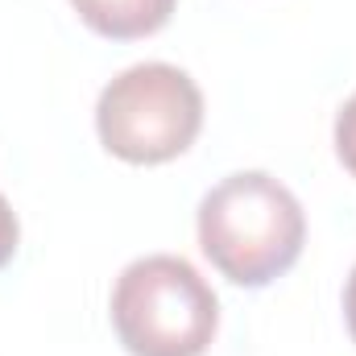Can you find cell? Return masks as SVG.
I'll return each mask as SVG.
<instances>
[{"label": "cell", "mask_w": 356, "mask_h": 356, "mask_svg": "<svg viewBox=\"0 0 356 356\" xmlns=\"http://www.w3.org/2000/svg\"><path fill=\"white\" fill-rule=\"evenodd\" d=\"M17 245H21V224H17V211H13V203L0 195V269L13 261Z\"/></svg>", "instance_id": "6"}, {"label": "cell", "mask_w": 356, "mask_h": 356, "mask_svg": "<svg viewBox=\"0 0 356 356\" xmlns=\"http://www.w3.org/2000/svg\"><path fill=\"white\" fill-rule=\"evenodd\" d=\"M178 0H71L91 33L112 42H137L170 25Z\"/></svg>", "instance_id": "4"}, {"label": "cell", "mask_w": 356, "mask_h": 356, "mask_svg": "<svg viewBox=\"0 0 356 356\" xmlns=\"http://www.w3.org/2000/svg\"><path fill=\"white\" fill-rule=\"evenodd\" d=\"M112 327L129 356H203L220 327V298L186 257L149 253L120 269Z\"/></svg>", "instance_id": "2"}, {"label": "cell", "mask_w": 356, "mask_h": 356, "mask_svg": "<svg viewBox=\"0 0 356 356\" xmlns=\"http://www.w3.org/2000/svg\"><path fill=\"white\" fill-rule=\"evenodd\" d=\"M203 129V91L170 63H137L95 99L99 145L129 166H162L182 158Z\"/></svg>", "instance_id": "3"}, {"label": "cell", "mask_w": 356, "mask_h": 356, "mask_svg": "<svg viewBox=\"0 0 356 356\" xmlns=\"http://www.w3.org/2000/svg\"><path fill=\"white\" fill-rule=\"evenodd\" d=\"M199 249L220 277L261 290L290 273L307 245V211L298 195L266 170H236L199 199Z\"/></svg>", "instance_id": "1"}, {"label": "cell", "mask_w": 356, "mask_h": 356, "mask_svg": "<svg viewBox=\"0 0 356 356\" xmlns=\"http://www.w3.org/2000/svg\"><path fill=\"white\" fill-rule=\"evenodd\" d=\"M336 158L356 178V95H348L344 108L336 112Z\"/></svg>", "instance_id": "5"}, {"label": "cell", "mask_w": 356, "mask_h": 356, "mask_svg": "<svg viewBox=\"0 0 356 356\" xmlns=\"http://www.w3.org/2000/svg\"><path fill=\"white\" fill-rule=\"evenodd\" d=\"M344 323H348V336L356 344V266L348 273V286H344Z\"/></svg>", "instance_id": "7"}]
</instances>
